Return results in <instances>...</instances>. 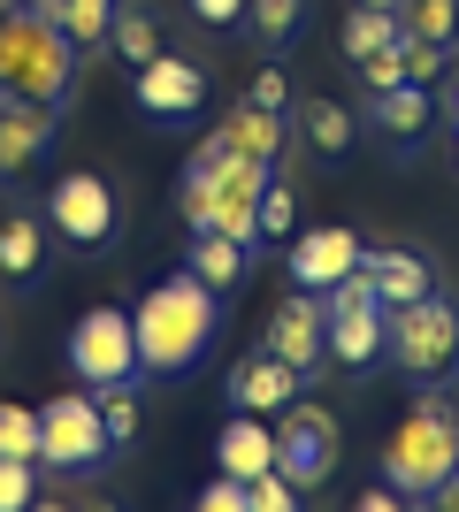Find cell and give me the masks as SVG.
Returning <instances> with one entry per match:
<instances>
[{
	"label": "cell",
	"mask_w": 459,
	"mask_h": 512,
	"mask_svg": "<svg viewBox=\"0 0 459 512\" xmlns=\"http://www.w3.org/2000/svg\"><path fill=\"white\" fill-rule=\"evenodd\" d=\"M77 512H115V505H108V497H77Z\"/></svg>",
	"instance_id": "obj_41"
},
{
	"label": "cell",
	"mask_w": 459,
	"mask_h": 512,
	"mask_svg": "<svg viewBox=\"0 0 459 512\" xmlns=\"http://www.w3.org/2000/svg\"><path fill=\"white\" fill-rule=\"evenodd\" d=\"M115 8H123V0H62V31H69V46H77V54H100V46H108V31H115Z\"/></svg>",
	"instance_id": "obj_23"
},
{
	"label": "cell",
	"mask_w": 459,
	"mask_h": 512,
	"mask_svg": "<svg viewBox=\"0 0 459 512\" xmlns=\"http://www.w3.org/2000/svg\"><path fill=\"white\" fill-rule=\"evenodd\" d=\"M245 260H253V245H238V237H222V230H192L184 268H192L207 291H238V283H245Z\"/></svg>",
	"instance_id": "obj_18"
},
{
	"label": "cell",
	"mask_w": 459,
	"mask_h": 512,
	"mask_svg": "<svg viewBox=\"0 0 459 512\" xmlns=\"http://www.w3.org/2000/svg\"><path fill=\"white\" fill-rule=\"evenodd\" d=\"M69 375L85 390H108V383H138L146 367H138V321L123 306H92L77 314L69 329Z\"/></svg>",
	"instance_id": "obj_6"
},
{
	"label": "cell",
	"mask_w": 459,
	"mask_h": 512,
	"mask_svg": "<svg viewBox=\"0 0 459 512\" xmlns=\"http://www.w3.org/2000/svg\"><path fill=\"white\" fill-rule=\"evenodd\" d=\"M39 459H0V512H31L39 505Z\"/></svg>",
	"instance_id": "obj_31"
},
{
	"label": "cell",
	"mask_w": 459,
	"mask_h": 512,
	"mask_svg": "<svg viewBox=\"0 0 459 512\" xmlns=\"http://www.w3.org/2000/svg\"><path fill=\"white\" fill-rule=\"evenodd\" d=\"M261 344L276 352V360H291L306 383H314V375L329 367V314H322V291L291 283V299L268 314V337H261Z\"/></svg>",
	"instance_id": "obj_10"
},
{
	"label": "cell",
	"mask_w": 459,
	"mask_h": 512,
	"mask_svg": "<svg viewBox=\"0 0 459 512\" xmlns=\"http://www.w3.org/2000/svg\"><path fill=\"white\" fill-rule=\"evenodd\" d=\"M245 100H253V107H268V115H284V107H291V77H284V69H261Z\"/></svg>",
	"instance_id": "obj_36"
},
{
	"label": "cell",
	"mask_w": 459,
	"mask_h": 512,
	"mask_svg": "<svg viewBox=\"0 0 459 512\" xmlns=\"http://www.w3.org/2000/svg\"><path fill=\"white\" fill-rule=\"evenodd\" d=\"M360 85H368V92L414 85V77H406V39H398V46H383V54H368V62H360Z\"/></svg>",
	"instance_id": "obj_32"
},
{
	"label": "cell",
	"mask_w": 459,
	"mask_h": 512,
	"mask_svg": "<svg viewBox=\"0 0 459 512\" xmlns=\"http://www.w3.org/2000/svg\"><path fill=\"white\" fill-rule=\"evenodd\" d=\"M360 8H391V16H398V0H360Z\"/></svg>",
	"instance_id": "obj_43"
},
{
	"label": "cell",
	"mask_w": 459,
	"mask_h": 512,
	"mask_svg": "<svg viewBox=\"0 0 459 512\" xmlns=\"http://www.w3.org/2000/svg\"><path fill=\"white\" fill-rule=\"evenodd\" d=\"M92 398H100L108 436H115V444H131V436H138V390L131 383H108V390H92Z\"/></svg>",
	"instance_id": "obj_29"
},
{
	"label": "cell",
	"mask_w": 459,
	"mask_h": 512,
	"mask_svg": "<svg viewBox=\"0 0 459 512\" xmlns=\"http://www.w3.org/2000/svg\"><path fill=\"white\" fill-rule=\"evenodd\" d=\"M360 268H368L383 314H391V306H414V299H429V291H437V276H429V260H421L414 245H375V253H360Z\"/></svg>",
	"instance_id": "obj_17"
},
{
	"label": "cell",
	"mask_w": 459,
	"mask_h": 512,
	"mask_svg": "<svg viewBox=\"0 0 459 512\" xmlns=\"http://www.w3.org/2000/svg\"><path fill=\"white\" fill-rule=\"evenodd\" d=\"M108 421H100V398H46L39 406V467L54 474H100L108 467Z\"/></svg>",
	"instance_id": "obj_7"
},
{
	"label": "cell",
	"mask_w": 459,
	"mask_h": 512,
	"mask_svg": "<svg viewBox=\"0 0 459 512\" xmlns=\"http://www.w3.org/2000/svg\"><path fill=\"white\" fill-rule=\"evenodd\" d=\"M337 459H345L337 421H329L322 406H299V398H291V406L276 413V474L299 482V490H322L329 474H337Z\"/></svg>",
	"instance_id": "obj_9"
},
{
	"label": "cell",
	"mask_w": 459,
	"mask_h": 512,
	"mask_svg": "<svg viewBox=\"0 0 459 512\" xmlns=\"http://www.w3.org/2000/svg\"><path fill=\"white\" fill-rule=\"evenodd\" d=\"M306 390V375L291 360H276V352H245L238 367H230V413H284L291 398Z\"/></svg>",
	"instance_id": "obj_14"
},
{
	"label": "cell",
	"mask_w": 459,
	"mask_h": 512,
	"mask_svg": "<svg viewBox=\"0 0 459 512\" xmlns=\"http://www.w3.org/2000/svg\"><path fill=\"white\" fill-rule=\"evenodd\" d=\"M406 31H398V16L391 8H360L352 0V16H345V54L352 62H368V54H383V46H398Z\"/></svg>",
	"instance_id": "obj_25"
},
{
	"label": "cell",
	"mask_w": 459,
	"mask_h": 512,
	"mask_svg": "<svg viewBox=\"0 0 459 512\" xmlns=\"http://www.w3.org/2000/svg\"><path fill=\"white\" fill-rule=\"evenodd\" d=\"M16 8H31V16H46V23L62 16V0H16Z\"/></svg>",
	"instance_id": "obj_40"
},
{
	"label": "cell",
	"mask_w": 459,
	"mask_h": 512,
	"mask_svg": "<svg viewBox=\"0 0 459 512\" xmlns=\"http://www.w3.org/2000/svg\"><path fill=\"white\" fill-rule=\"evenodd\" d=\"M268 237H299V199H291L284 176L261 192V245H268Z\"/></svg>",
	"instance_id": "obj_30"
},
{
	"label": "cell",
	"mask_w": 459,
	"mask_h": 512,
	"mask_svg": "<svg viewBox=\"0 0 459 512\" xmlns=\"http://www.w3.org/2000/svg\"><path fill=\"white\" fill-rule=\"evenodd\" d=\"M429 123H437V92H429V85H391V92H375V130H391L398 146H414Z\"/></svg>",
	"instance_id": "obj_19"
},
{
	"label": "cell",
	"mask_w": 459,
	"mask_h": 512,
	"mask_svg": "<svg viewBox=\"0 0 459 512\" xmlns=\"http://www.w3.org/2000/svg\"><path fill=\"white\" fill-rule=\"evenodd\" d=\"M452 123H459V92H452Z\"/></svg>",
	"instance_id": "obj_44"
},
{
	"label": "cell",
	"mask_w": 459,
	"mask_h": 512,
	"mask_svg": "<svg viewBox=\"0 0 459 512\" xmlns=\"http://www.w3.org/2000/svg\"><path fill=\"white\" fill-rule=\"evenodd\" d=\"M131 77H138L131 100H138V115H146V123H192L199 100H207V69L184 62V54H153V62L131 69Z\"/></svg>",
	"instance_id": "obj_11"
},
{
	"label": "cell",
	"mask_w": 459,
	"mask_h": 512,
	"mask_svg": "<svg viewBox=\"0 0 459 512\" xmlns=\"http://www.w3.org/2000/svg\"><path fill=\"white\" fill-rule=\"evenodd\" d=\"M31 512H77V505H54V497H39V505H31Z\"/></svg>",
	"instance_id": "obj_42"
},
{
	"label": "cell",
	"mask_w": 459,
	"mask_h": 512,
	"mask_svg": "<svg viewBox=\"0 0 459 512\" xmlns=\"http://www.w3.org/2000/svg\"><path fill=\"white\" fill-rule=\"evenodd\" d=\"M245 497H253V512H299V482H284V474H261V482H245Z\"/></svg>",
	"instance_id": "obj_34"
},
{
	"label": "cell",
	"mask_w": 459,
	"mask_h": 512,
	"mask_svg": "<svg viewBox=\"0 0 459 512\" xmlns=\"http://www.w3.org/2000/svg\"><path fill=\"white\" fill-rule=\"evenodd\" d=\"M245 23H253L268 46H291V39H299V23H306V0H253Z\"/></svg>",
	"instance_id": "obj_27"
},
{
	"label": "cell",
	"mask_w": 459,
	"mask_h": 512,
	"mask_svg": "<svg viewBox=\"0 0 459 512\" xmlns=\"http://www.w3.org/2000/svg\"><path fill=\"white\" fill-rule=\"evenodd\" d=\"M215 467L238 474V482L276 474V421H268V413H230L222 436H215Z\"/></svg>",
	"instance_id": "obj_16"
},
{
	"label": "cell",
	"mask_w": 459,
	"mask_h": 512,
	"mask_svg": "<svg viewBox=\"0 0 459 512\" xmlns=\"http://www.w3.org/2000/svg\"><path fill=\"white\" fill-rule=\"evenodd\" d=\"M245 8H253V0H192V16H199V23H238Z\"/></svg>",
	"instance_id": "obj_38"
},
{
	"label": "cell",
	"mask_w": 459,
	"mask_h": 512,
	"mask_svg": "<svg viewBox=\"0 0 459 512\" xmlns=\"http://www.w3.org/2000/svg\"><path fill=\"white\" fill-rule=\"evenodd\" d=\"M383 360H391L406 383L444 390L459 375V299L429 291V299H414V306H391V321H383Z\"/></svg>",
	"instance_id": "obj_5"
},
{
	"label": "cell",
	"mask_w": 459,
	"mask_h": 512,
	"mask_svg": "<svg viewBox=\"0 0 459 512\" xmlns=\"http://www.w3.org/2000/svg\"><path fill=\"white\" fill-rule=\"evenodd\" d=\"M276 184V161L261 153H238L230 146V130H207L199 153L184 161V184H176V207L192 230H222L238 237V245H261V192Z\"/></svg>",
	"instance_id": "obj_1"
},
{
	"label": "cell",
	"mask_w": 459,
	"mask_h": 512,
	"mask_svg": "<svg viewBox=\"0 0 459 512\" xmlns=\"http://www.w3.org/2000/svg\"><path fill=\"white\" fill-rule=\"evenodd\" d=\"M0 459H39V413L0 398Z\"/></svg>",
	"instance_id": "obj_28"
},
{
	"label": "cell",
	"mask_w": 459,
	"mask_h": 512,
	"mask_svg": "<svg viewBox=\"0 0 459 512\" xmlns=\"http://www.w3.org/2000/svg\"><path fill=\"white\" fill-rule=\"evenodd\" d=\"M299 130H306V146L322 153V161H345V153H352V115L337 100H306Z\"/></svg>",
	"instance_id": "obj_24"
},
{
	"label": "cell",
	"mask_w": 459,
	"mask_h": 512,
	"mask_svg": "<svg viewBox=\"0 0 459 512\" xmlns=\"http://www.w3.org/2000/svg\"><path fill=\"white\" fill-rule=\"evenodd\" d=\"M108 46H115V54H123L131 69H146L153 54H169V46H161V16H153L146 0H123V8H115V31H108Z\"/></svg>",
	"instance_id": "obj_21"
},
{
	"label": "cell",
	"mask_w": 459,
	"mask_h": 512,
	"mask_svg": "<svg viewBox=\"0 0 459 512\" xmlns=\"http://www.w3.org/2000/svg\"><path fill=\"white\" fill-rule=\"evenodd\" d=\"M46 222L69 237V245H108L115 237V192H108V176H92V169H77V176H62L54 192H46Z\"/></svg>",
	"instance_id": "obj_12"
},
{
	"label": "cell",
	"mask_w": 459,
	"mask_h": 512,
	"mask_svg": "<svg viewBox=\"0 0 459 512\" xmlns=\"http://www.w3.org/2000/svg\"><path fill=\"white\" fill-rule=\"evenodd\" d=\"M444 62H452V46H444V39H406V77H414V85H437Z\"/></svg>",
	"instance_id": "obj_33"
},
{
	"label": "cell",
	"mask_w": 459,
	"mask_h": 512,
	"mask_svg": "<svg viewBox=\"0 0 459 512\" xmlns=\"http://www.w3.org/2000/svg\"><path fill=\"white\" fill-rule=\"evenodd\" d=\"M360 237L345 230V222H329V230H299L291 237V253H284V268H291V283H306V291H329V283H345L352 268H360Z\"/></svg>",
	"instance_id": "obj_13"
},
{
	"label": "cell",
	"mask_w": 459,
	"mask_h": 512,
	"mask_svg": "<svg viewBox=\"0 0 459 512\" xmlns=\"http://www.w3.org/2000/svg\"><path fill=\"white\" fill-rule=\"evenodd\" d=\"M199 512H253V497H245L238 474H215V482L199 490Z\"/></svg>",
	"instance_id": "obj_35"
},
{
	"label": "cell",
	"mask_w": 459,
	"mask_h": 512,
	"mask_svg": "<svg viewBox=\"0 0 459 512\" xmlns=\"http://www.w3.org/2000/svg\"><path fill=\"white\" fill-rule=\"evenodd\" d=\"M46 146H54V100H16V92H0V176L16 184Z\"/></svg>",
	"instance_id": "obj_15"
},
{
	"label": "cell",
	"mask_w": 459,
	"mask_h": 512,
	"mask_svg": "<svg viewBox=\"0 0 459 512\" xmlns=\"http://www.w3.org/2000/svg\"><path fill=\"white\" fill-rule=\"evenodd\" d=\"M429 505H437V512H459V474H444L437 490H429Z\"/></svg>",
	"instance_id": "obj_39"
},
{
	"label": "cell",
	"mask_w": 459,
	"mask_h": 512,
	"mask_svg": "<svg viewBox=\"0 0 459 512\" xmlns=\"http://www.w3.org/2000/svg\"><path fill=\"white\" fill-rule=\"evenodd\" d=\"M39 268H46V222L39 214H8V222H0V276L31 283Z\"/></svg>",
	"instance_id": "obj_20"
},
{
	"label": "cell",
	"mask_w": 459,
	"mask_h": 512,
	"mask_svg": "<svg viewBox=\"0 0 459 512\" xmlns=\"http://www.w3.org/2000/svg\"><path fill=\"white\" fill-rule=\"evenodd\" d=\"M222 130H230V146H238V153H261V161L284 153V115H268V107H253V100H245L238 115H222Z\"/></svg>",
	"instance_id": "obj_22"
},
{
	"label": "cell",
	"mask_w": 459,
	"mask_h": 512,
	"mask_svg": "<svg viewBox=\"0 0 459 512\" xmlns=\"http://www.w3.org/2000/svg\"><path fill=\"white\" fill-rule=\"evenodd\" d=\"M444 474H459V406L452 398H414L383 436V482L398 497H429Z\"/></svg>",
	"instance_id": "obj_3"
},
{
	"label": "cell",
	"mask_w": 459,
	"mask_h": 512,
	"mask_svg": "<svg viewBox=\"0 0 459 512\" xmlns=\"http://www.w3.org/2000/svg\"><path fill=\"white\" fill-rule=\"evenodd\" d=\"M77 46H69L62 23L31 16V8H8L0 16V92H16V100H54L77 85Z\"/></svg>",
	"instance_id": "obj_4"
},
{
	"label": "cell",
	"mask_w": 459,
	"mask_h": 512,
	"mask_svg": "<svg viewBox=\"0 0 459 512\" xmlns=\"http://www.w3.org/2000/svg\"><path fill=\"white\" fill-rule=\"evenodd\" d=\"M352 512H414V497H398L391 482H375V490H360V497H352Z\"/></svg>",
	"instance_id": "obj_37"
},
{
	"label": "cell",
	"mask_w": 459,
	"mask_h": 512,
	"mask_svg": "<svg viewBox=\"0 0 459 512\" xmlns=\"http://www.w3.org/2000/svg\"><path fill=\"white\" fill-rule=\"evenodd\" d=\"M322 314H329V367H375L383 360V299H375V283H368V268H352L345 283H329L322 291Z\"/></svg>",
	"instance_id": "obj_8"
},
{
	"label": "cell",
	"mask_w": 459,
	"mask_h": 512,
	"mask_svg": "<svg viewBox=\"0 0 459 512\" xmlns=\"http://www.w3.org/2000/svg\"><path fill=\"white\" fill-rule=\"evenodd\" d=\"M398 31L406 39H459V0H398Z\"/></svg>",
	"instance_id": "obj_26"
},
{
	"label": "cell",
	"mask_w": 459,
	"mask_h": 512,
	"mask_svg": "<svg viewBox=\"0 0 459 512\" xmlns=\"http://www.w3.org/2000/svg\"><path fill=\"white\" fill-rule=\"evenodd\" d=\"M138 367L146 375H184V367L207 360V344H215L222 329V291H207V283L184 268V276H161L138 299Z\"/></svg>",
	"instance_id": "obj_2"
}]
</instances>
